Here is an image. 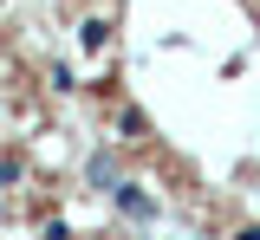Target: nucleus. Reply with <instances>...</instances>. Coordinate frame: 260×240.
Listing matches in <instances>:
<instances>
[{
	"instance_id": "7ed1b4c3",
	"label": "nucleus",
	"mask_w": 260,
	"mask_h": 240,
	"mask_svg": "<svg viewBox=\"0 0 260 240\" xmlns=\"http://www.w3.org/2000/svg\"><path fill=\"white\" fill-rule=\"evenodd\" d=\"M78 46H85V52H104V46H111V20H85V26H78Z\"/></svg>"
},
{
	"instance_id": "20e7f679",
	"label": "nucleus",
	"mask_w": 260,
	"mask_h": 240,
	"mask_svg": "<svg viewBox=\"0 0 260 240\" xmlns=\"http://www.w3.org/2000/svg\"><path fill=\"white\" fill-rule=\"evenodd\" d=\"M234 240H260V227H241V234H234Z\"/></svg>"
},
{
	"instance_id": "f257e3e1",
	"label": "nucleus",
	"mask_w": 260,
	"mask_h": 240,
	"mask_svg": "<svg viewBox=\"0 0 260 240\" xmlns=\"http://www.w3.org/2000/svg\"><path fill=\"white\" fill-rule=\"evenodd\" d=\"M111 202H117V214H130V221H156V202H150L137 182H117V188H111Z\"/></svg>"
},
{
	"instance_id": "f03ea898",
	"label": "nucleus",
	"mask_w": 260,
	"mask_h": 240,
	"mask_svg": "<svg viewBox=\"0 0 260 240\" xmlns=\"http://www.w3.org/2000/svg\"><path fill=\"white\" fill-rule=\"evenodd\" d=\"M85 175H91V188H117V182H124V163H117L111 149H98L91 163H85Z\"/></svg>"
}]
</instances>
